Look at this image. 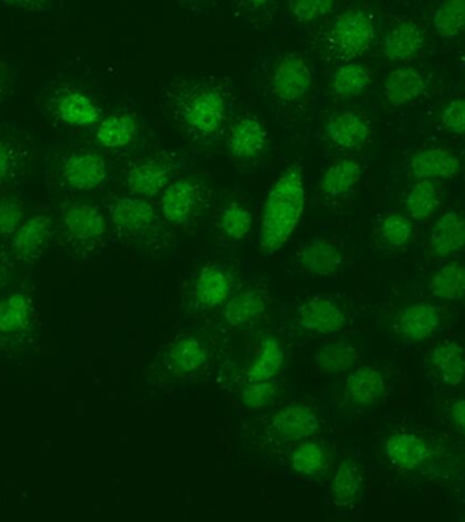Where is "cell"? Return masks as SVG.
I'll list each match as a JSON object with an SVG mask.
<instances>
[{
	"instance_id": "cell-27",
	"label": "cell",
	"mask_w": 465,
	"mask_h": 522,
	"mask_svg": "<svg viewBox=\"0 0 465 522\" xmlns=\"http://www.w3.org/2000/svg\"><path fill=\"white\" fill-rule=\"evenodd\" d=\"M430 362L437 377L448 387H459L465 378L463 347L456 342H445L434 348Z\"/></svg>"
},
{
	"instance_id": "cell-3",
	"label": "cell",
	"mask_w": 465,
	"mask_h": 522,
	"mask_svg": "<svg viewBox=\"0 0 465 522\" xmlns=\"http://www.w3.org/2000/svg\"><path fill=\"white\" fill-rule=\"evenodd\" d=\"M109 221L117 236L136 249L158 253L169 248V223L145 198L116 199L109 206Z\"/></svg>"
},
{
	"instance_id": "cell-16",
	"label": "cell",
	"mask_w": 465,
	"mask_h": 522,
	"mask_svg": "<svg viewBox=\"0 0 465 522\" xmlns=\"http://www.w3.org/2000/svg\"><path fill=\"white\" fill-rule=\"evenodd\" d=\"M209 346L200 336L187 334L176 339L169 347L166 365L170 372L184 377L199 372L209 362Z\"/></svg>"
},
{
	"instance_id": "cell-21",
	"label": "cell",
	"mask_w": 465,
	"mask_h": 522,
	"mask_svg": "<svg viewBox=\"0 0 465 522\" xmlns=\"http://www.w3.org/2000/svg\"><path fill=\"white\" fill-rule=\"evenodd\" d=\"M267 297L259 289H247L236 295L223 305L222 315L226 323L232 327L243 328L257 323L267 310Z\"/></svg>"
},
{
	"instance_id": "cell-28",
	"label": "cell",
	"mask_w": 465,
	"mask_h": 522,
	"mask_svg": "<svg viewBox=\"0 0 465 522\" xmlns=\"http://www.w3.org/2000/svg\"><path fill=\"white\" fill-rule=\"evenodd\" d=\"M361 173V165L357 161L346 158L334 162L321 177V194L331 199L343 198L353 191L361 179Z\"/></svg>"
},
{
	"instance_id": "cell-47",
	"label": "cell",
	"mask_w": 465,
	"mask_h": 522,
	"mask_svg": "<svg viewBox=\"0 0 465 522\" xmlns=\"http://www.w3.org/2000/svg\"><path fill=\"white\" fill-rule=\"evenodd\" d=\"M453 422L465 434V399L456 400L451 407Z\"/></svg>"
},
{
	"instance_id": "cell-46",
	"label": "cell",
	"mask_w": 465,
	"mask_h": 522,
	"mask_svg": "<svg viewBox=\"0 0 465 522\" xmlns=\"http://www.w3.org/2000/svg\"><path fill=\"white\" fill-rule=\"evenodd\" d=\"M0 3L29 13H44L52 10L55 0H0Z\"/></svg>"
},
{
	"instance_id": "cell-41",
	"label": "cell",
	"mask_w": 465,
	"mask_h": 522,
	"mask_svg": "<svg viewBox=\"0 0 465 522\" xmlns=\"http://www.w3.org/2000/svg\"><path fill=\"white\" fill-rule=\"evenodd\" d=\"M281 388L272 381L245 382L240 391V400L251 410H263L277 402Z\"/></svg>"
},
{
	"instance_id": "cell-1",
	"label": "cell",
	"mask_w": 465,
	"mask_h": 522,
	"mask_svg": "<svg viewBox=\"0 0 465 522\" xmlns=\"http://www.w3.org/2000/svg\"><path fill=\"white\" fill-rule=\"evenodd\" d=\"M306 189L301 166L294 164L281 173L264 200L260 223V252L274 255L289 241L304 214Z\"/></svg>"
},
{
	"instance_id": "cell-11",
	"label": "cell",
	"mask_w": 465,
	"mask_h": 522,
	"mask_svg": "<svg viewBox=\"0 0 465 522\" xmlns=\"http://www.w3.org/2000/svg\"><path fill=\"white\" fill-rule=\"evenodd\" d=\"M234 282L233 272L225 264H207L194 281L192 295L195 305L206 312L225 305L233 295Z\"/></svg>"
},
{
	"instance_id": "cell-18",
	"label": "cell",
	"mask_w": 465,
	"mask_h": 522,
	"mask_svg": "<svg viewBox=\"0 0 465 522\" xmlns=\"http://www.w3.org/2000/svg\"><path fill=\"white\" fill-rule=\"evenodd\" d=\"M387 392L383 374L374 368H358L347 377L344 400L353 407H369L380 402Z\"/></svg>"
},
{
	"instance_id": "cell-35",
	"label": "cell",
	"mask_w": 465,
	"mask_h": 522,
	"mask_svg": "<svg viewBox=\"0 0 465 522\" xmlns=\"http://www.w3.org/2000/svg\"><path fill=\"white\" fill-rule=\"evenodd\" d=\"M430 291L440 300H463L465 298V267L463 264L449 263L440 268L430 283Z\"/></svg>"
},
{
	"instance_id": "cell-31",
	"label": "cell",
	"mask_w": 465,
	"mask_h": 522,
	"mask_svg": "<svg viewBox=\"0 0 465 522\" xmlns=\"http://www.w3.org/2000/svg\"><path fill=\"white\" fill-rule=\"evenodd\" d=\"M370 82L368 68L355 62H347L339 66L331 77L332 96L339 100L359 96Z\"/></svg>"
},
{
	"instance_id": "cell-19",
	"label": "cell",
	"mask_w": 465,
	"mask_h": 522,
	"mask_svg": "<svg viewBox=\"0 0 465 522\" xmlns=\"http://www.w3.org/2000/svg\"><path fill=\"white\" fill-rule=\"evenodd\" d=\"M369 134V126L364 117L353 111L335 113L325 123L328 141L342 150H355L365 145Z\"/></svg>"
},
{
	"instance_id": "cell-25",
	"label": "cell",
	"mask_w": 465,
	"mask_h": 522,
	"mask_svg": "<svg viewBox=\"0 0 465 522\" xmlns=\"http://www.w3.org/2000/svg\"><path fill=\"white\" fill-rule=\"evenodd\" d=\"M425 44L421 26L412 21H403L393 26L384 39V51L391 60L414 58Z\"/></svg>"
},
{
	"instance_id": "cell-26",
	"label": "cell",
	"mask_w": 465,
	"mask_h": 522,
	"mask_svg": "<svg viewBox=\"0 0 465 522\" xmlns=\"http://www.w3.org/2000/svg\"><path fill=\"white\" fill-rule=\"evenodd\" d=\"M138 124L128 113H115L101 119L96 127V139L108 150H123L134 143Z\"/></svg>"
},
{
	"instance_id": "cell-13",
	"label": "cell",
	"mask_w": 465,
	"mask_h": 522,
	"mask_svg": "<svg viewBox=\"0 0 465 522\" xmlns=\"http://www.w3.org/2000/svg\"><path fill=\"white\" fill-rule=\"evenodd\" d=\"M51 111L56 119L75 128L97 127L101 109L89 94L78 89H63L52 98Z\"/></svg>"
},
{
	"instance_id": "cell-22",
	"label": "cell",
	"mask_w": 465,
	"mask_h": 522,
	"mask_svg": "<svg viewBox=\"0 0 465 522\" xmlns=\"http://www.w3.org/2000/svg\"><path fill=\"white\" fill-rule=\"evenodd\" d=\"M441 315L432 304H415L407 306L400 312L398 328L400 334L411 342H422L430 338L440 327Z\"/></svg>"
},
{
	"instance_id": "cell-15",
	"label": "cell",
	"mask_w": 465,
	"mask_h": 522,
	"mask_svg": "<svg viewBox=\"0 0 465 522\" xmlns=\"http://www.w3.org/2000/svg\"><path fill=\"white\" fill-rule=\"evenodd\" d=\"M267 143L266 127L253 116L237 121L228 138L230 154L238 161L256 160L266 150Z\"/></svg>"
},
{
	"instance_id": "cell-43",
	"label": "cell",
	"mask_w": 465,
	"mask_h": 522,
	"mask_svg": "<svg viewBox=\"0 0 465 522\" xmlns=\"http://www.w3.org/2000/svg\"><path fill=\"white\" fill-rule=\"evenodd\" d=\"M22 153L20 147L15 146L9 139L0 138V185L13 180L20 172Z\"/></svg>"
},
{
	"instance_id": "cell-24",
	"label": "cell",
	"mask_w": 465,
	"mask_h": 522,
	"mask_svg": "<svg viewBox=\"0 0 465 522\" xmlns=\"http://www.w3.org/2000/svg\"><path fill=\"white\" fill-rule=\"evenodd\" d=\"M49 237H51V219L47 215H36L22 222L14 233V251L21 259H34L43 252Z\"/></svg>"
},
{
	"instance_id": "cell-7",
	"label": "cell",
	"mask_w": 465,
	"mask_h": 522,
	"mask_svg": "<svg viewBox=\"0 0 465 522\" xmlns=\"http://www.w3.org/2000/svg\"><path fill=\"white\" fill-rule=\"evenodd\" d=\"M347 316L334 298L317 294L297 309L296 327L305 334L336 335L346 325Z\"/></svg>"
},
{
	"instance_id": "cell-30",
	"label": "cell",
	"mask_w": 465,
	"mask_h": 522,
	"mask_svg": "<svg viewBox=\"0 0 465 522\" xmlns=\"http://www.w3.org/2000/svg\"><path fill=\"white\" fill-rule=\"evenodd\" d=\"M285 362V350L275 336H266L260 342L256 358L249 366L245 378L247 382L271 381L281 372Z\"/></svg>"
},
{
	"instance_id": "cell-48",
	"label": "cell",
	"mask_w": 465,
	"mask_h": 522,
	"mask_svg": "<svg viewBox=\"0 0 465 522\" xmlns=\"http://www.w3.org/2000/svg\"><path fill=\"white\" fill-rule=\"evenodd\" d=\"M245 2H247V5L251 7L252 10H260L267 9L275 0H245Z\"/></svg>"
},
{
	"instance_id": "cell-45",
	"label": "cell",
	"mask_w": 465,
	"mask_h": 522,
	"mask_svg": "<svg viewBox=\"0 0 465 522\" xmlns=\"http://www.w3.org/2000/svg\"><path fill=\"white\" fill-rule=\"evenodd\" d=\"M442 124L446 130L457 135H465V98L453 100L442 113Z\"/></svg>"
},
{
	"instance_id": "cell-50",
	"label": "cell",
	"mask_w": 465,
	"mask_h": 522,
	"mask_svg": "<svg viewBox=\"0 0 465 522\" xmlns=\"http://www.w3.org/2000/svg\"><path fill=\"white\" fill-rule=\"evenodd\" d=\"M3 276H5V270H3V267L0 266V285H2Z\"/></svg>"
},
{
	"instance_id": "cell-10",
	"label": "cell",
	"mask_w": 465,
	"mask_h": 522,
	"mask_svg": "<svg viewBox=\"0 0 465 522\" xmlns=\"http://www.w3.org/2000/svg\"><path fill=\"white\" fill-rule=\"evenodd\" d=\"M320 429L316 412L305 404H291L271 416L267 434L277 442H301L315 435Z\"/></svg>"
},
{
	"instance_id": "cell-39",
	"label": "cell",
	"mask_w": 465,
	"mask_h": 522,
	"mask_svg": "<svg viewBox=\"0 0 465 522\" xmlns=\"http://www.w3.org/2000/svg\"><path fill=\"white\" fill-rule=\"evenodd\" d=\"M328 453L319 442H302L290 457V465L298 475L313 476L319 474L327 465Z\"/></svg>"
},
{
	"instance_id": "cell-40",
	"label": "cell",
	"mask_w": 465,
	"mask_h": 522,
	"mask_svg": "<svg viewBox=\"0 0 465 522\" xmlns=\"http://www.w3.org/2000/svg\"><path fill=\"white\" fill-rule=\"evenodd\" d=\"M338 0H290L291 18L298 25L312 24L334 13Z\"/></svg>"
},
{
	"instance_id": "cell-12",
	"label": "cell",
	"mask_w": 465,
	"mask_h": 522,
	"mask_svg": "<svg viewBox=\"0 0 465 522\" xmlns=\"http://www.w3.org/2000/svg\"><path fill=\"white\" fill-rule=\"evenodd\" d=\"M60 176L68 188L81 192L93 191L107 179V162L94 151H79L64 158Z\"/></svg>"
},
{
	"instance_id": "cell-23",
	"label": "cell",
	"mask_w": 465,
	"mask_h": 522,
	"mask_svg": "<svg viewBox=\"0 0 465 522\" xmlns=\"http://www.w3.org/2000/svg\"><path fill=\"white\" fill-rule=\"evenodd\" d=\"M434 255L448 257L465 247V218L455 211L442 215L430 234Z\"/></svg>"
},
{
	"instance_id": "cell-6",
	"label": "cell",
	"mask_w": 465,
	"mask_h": 522,
	"mask_svg": "<svg viewBox=\"0 0 465 522\" xmlns=\"http://www.w3.org/2000/svg\"><path fill=\"white\" fill-rule=\"evenodd\" d=\"M343 261V253L334 242L325 238H312L301 245L290 266L298 275L327 279L338 274Z\"/></svg>"
},
{
	"instance_id": "cell-20",
	"label": "cell",
	"mask_w": 465,
	"mask_h": 522,
	"mask_svg": "<svg viewBox=\"0 0 465 522\" xmlns=\"http://www.w3.org/2000/svg\"><path fill=\"white\" fill-rule=\"evenodd\" d=\"M410 170L419 180H449L460 173V161L452 151L436 147L415 154Z\"/></svg>"
},
{
	"instance_id": "cell-34",
	"label": "cell",
	"mask_w": 465,
	"mask_h": 522,
	"mask_svg": "<svg viewBox=\"0 0 465 522\" xmlns=\"http://www.w3.org/2000/svg\"><path fill=\"white\" fill-rule=\"evenodd\" d=\"M441 191L433 180H421L408 192L406 210L415 221H423L438 210Z\"/></svg>"
},
{
	"instance_id": "cell-14",
	"label": "cell",
	"mask_w": 465,
	"mask_h": 522,
	"mask_svg": "<svg viewBox=\"0 0 465 522\" xmlns=\"http://www.w3.org/2000/svg\"><path fill=\"white\" fill-rule=\"evenodd\" d=\"M63 226L68 236L82 244H96L107 233V218L92 203H73L64 210Z\"/></svg>"
},
{
	"instance_id": "cell-32",
	"label": "cell",
	"mask_w": 465,
	"mask_h": 522,
	"mask_svg": "<svg viewBox=\"0 0 465 522\" xmlns=\"http://www.w3.org/2000/svg\"><path fill=\"white\" fill-rule=\"evenodd\" d=\"M364 490V474L362 469L354 461L344 460L339 465L332 479L331 493L332 499L338 505H350L357 501L359 495Z\"/></svg>"
},
{
	"instance_id": "cell-2",
	"label": "cell",
	"mask_w": 465,
	"mask_h": 522,
	"mask_svg": "<svg viewBox=\"0 0 465 522\" xmlns=\"http://www.w3.org/2000/svg\"><path fill=\"white\" fill-rule=\"evenodd\" d=\"M170 112L181 130L198 142H211L225 127L228 100L221 87L206 79L180 86L170 98Z\"/></svg>"
},
{
	"instance_id": "cell-42",
	"label": "cell",
	"mask_w": 465,
	"mask_h": 522,
	"mask_svg": "<svg viewBox=\"0 0 465 522\" xmlns=\"http://www.w3.org/2000/svg\"><path fill=\"white\" fill-rule=\"evenodd\" d=\"M412 234L411 222L402 215L393 214L385 218L380 228V237L388 247L400 248L407 244Z\"/></svg>"
},
{
	"instance_id": "cell-33",
	"label": "cell",
	"mask_w": 465,
	"mask_h": 522,
	"mask_svg": "<svg viewBox=\"0 0 465 522\" xmlns=\"http://www.w3.org/2000/svg\"><path fill=\"white\" fill-rule=\"evenodd\" d=\"M358 353L354 346L346 342H331L319 347L313 361L321 373L339 374L353 368Z\"/></svg>"
},
{
	"instance_id": "cell-36",
	"label": "cell",
	"mask_w": 465,
	"mask_h": 522,
	"mask_svg": "<svg viewBox=\"0 0 465 522\" xmlns=\"http://www.w3.org/2000/svg\"><path fill=\"white\" fill-rule=\"evenodd\" d=\"M253 225V215L244 204L232 202L223 208L219 217V229L233 241L248 237Z\"/></svg>"
},
{
	"instance_id": "cell-44",
	"label": "cell",
	"mask_w": 465,
	"mask_h": 522,
	"mask_svg": "<svg viewBox=\"0 0 465 522\" xmlns=\"http://www.w3.org/2000/svg\"><path fill=\"white\" fill-rule=\"evenodd\" d=\"M24 219V208L18 200L0 199V236H10L20 228Z\"/></svg>"
},
{
	"instance_id": "cell-38",
	"label": "cell",
	"mask_w": 465,
	"mask_h": 522,
	"mask_svg": "<svg viewBox=\"0 0 465 522\" xmlns=\"http://www.w3.org/2000/svg\"><path fill=\"white\" fill-rule=\"evenodd\" d=\"M434 29L442 39H453L465 28V0H445L433 17Z\"/></svg>"
},
{
	"instance_id": "cell-9",
	"label": "cell",
	"mask_w": 465,
	"mask_h": 522,
	"mask_svg": "<svg viewBox=\"0 0 465 522\" xmlns=\"http://www.w3.org/2000/svg\"><path fill=\"white\" fill-rule=\"evenodd\" d=\"M175 176V162L169 158L153 157L132 165L124 181L132 196L147 199L161 195Z\"/></svg>"
},
{
	"instance_id": "cell-49",
	"label": "cell",
	"mask_w": 465,
	"mask_h": 522,
	"mask_svg": "<svg viewBox=\"0 0 465 522\" xmlns=\"http://www.w3.org/2000/svg\"><path fill=\"white\" fill-rule=\"evenodd\" d=\"M3 90H5V81H3L2 74H0V97H2Z\"/></svg>"
},
{
	"instance_id": "cell-37",
	"label": "cell",
	"mask_w": 465,
	"mask_h": 522,
	"mask_svg": "<svg viewBox=\"0 0 465 522\" xmlns=\"http://www.w3.org/2000/svg\"><path fill=\"white\" fill-rule=\"evenodd\" d=\"M30 306L21 294H14L0 305V334L13 335L29 327Z\"/></svg>"
},
{
	"instance_id": "cell-4",
	"label": "cell",
	"mask_w": 465,
	"mask_h": 522,
	"mask_svg": "<svg viewBox=\"0 0 465 522\" xmlns=\"http://www.w3.org/2000/svg\"><path fill=\"white\" fill-rule=\"evenodd\" d=\"M376 29L372 18L362 10L338 15L320 34L321 54L339 62H354L372 47Z\"/></svg>"
},
{
	"instance_id": "cell-17",
	"label": "cell",
	"mask_w": 465,
	"mask_h": 522,
	"mask_svg": "<svg viewBox=\"0 0 465 522\" xmlns=\"http://www.w3.org/2000/svg\"><path fill=\"white\" fill-rule=\"evenodd\" d=\"M385 455L393 467L404 472L422 468L430 456L429 446L417 434L395 433L385 442Z\"/></svg>"
},
{
	"instance_id": "cell-5",
	"label": "cell",
	"mask_w": 465,
	"mask_h": 522,
	"mask_svg": "<svg viewBox=\"0 0 465 522\" xmlns=\"http://www.w3.org/2000/svg\"><path fill=\"white\" fill-rule=\"evenodd\" d=\"M203 200V188L198 180H173L161 194V215L170 226L187 228L198 217Z\"/></svg>"
},
{
	"instance_id": "cell-29",
	"label": "cell",
	"mask_w": 465,
	"mask_h": 522,
	"mask_svg": "<svg viewBox=\"0 0 465 522\" xmlns=\"http://www.w3.org/2000/svg\"><path fill=\"white\" fill-rule=\"evenodd\" d=\"M425 89V79L418 71L408 67H400L388 75L384 93L389 104L400 107V105L421 97Z\"/></svg>"
},
{
	"instance_id": "cell-8",
	"label": "cell",
	"mask_w": 465,
	"mask_h": 522,
	"mask_svg": "<svg viewBox=\"0 0 465 522\" xmlns=\"http://www.w3.org/2000/svg\"><path fill=\"white\" fill-rule=\"evenodd\" d=\"M313 86L312 71L298 54H287L271 73V90L279 101L296 104L308 96Z\"/></svg>"
}]
</instances>
